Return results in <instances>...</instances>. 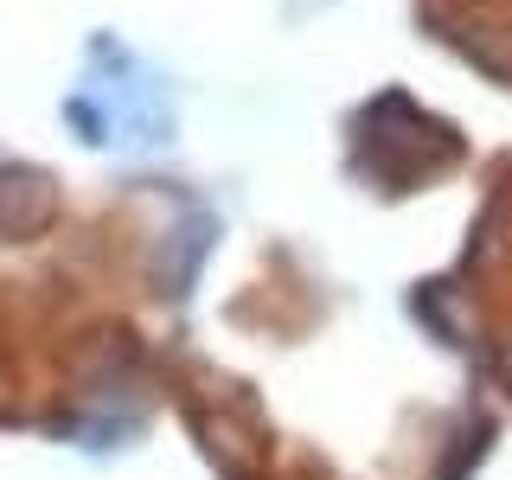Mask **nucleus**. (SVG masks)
I'll use <instances>...</instances> for the list:
<instances>
[{
	"label": "nucleus",
	"mask_w": 512,
	"mask_h": 480,
	"mask_svg": "<svg viewBox=\"0 0 512 480\" xmlns=\"http://www.w3.org/2000/svg\"><path fill=\"white\" fill-rule=\"evenodd\" d=\"M461 160V135L416 109L410 96H378L359 116V173H372L384 192H410Z\"/></svg>",
	"instance_id": "f257e3e1"
},
{
	"label": "nucleus",
	"mask_w": 512,
	"mask_h": 480,
	"mask_svg": "<svg viewBox=\"0 0 512 480\" xmlns=\"http://www.w3.org/2000/svg\"><path fill=\"white\" fill-rule=\"evenodd\" d=\"M58 212V186L32 167H0V244H20V237L45 231Z\"/></svg>",
	"instance_id": "f03ea898"
},
{
	"label": "nucleus",
	"mask_w": 512,
	"mask_h": 480,
	"mask_svg": "<svg viewBox=\"0 0 512 480\" xmlns=\"http://www.w3.org/2000/svg\"><path fill=\"white\" fill-rule=\"evenodd\" d=\"M506 378H512V359H506Z\"/></svg>",
	"instance_id": "7ed1b4c3"
}]
</instances>
